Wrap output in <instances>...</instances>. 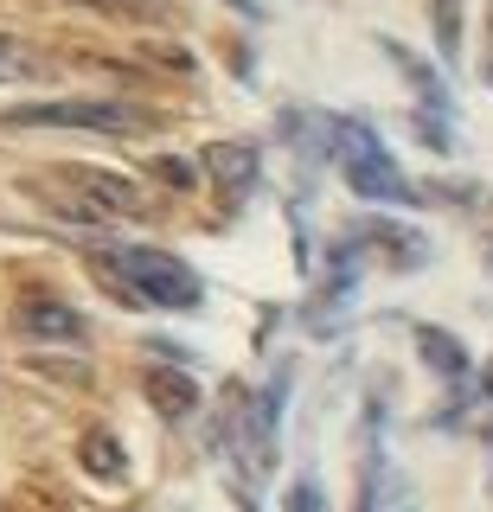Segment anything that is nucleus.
Listing matches in <instances>:
<instances>
[{"mask_svg":"<svg viewBox=\"0 0 493 512\" xmlns=\"http://www.w3.org/2000/svg\"><path fill=\"white\" fill-rule=\"evenodd\" d=\"M429 26H436L442 64H455L461 58V0H429Z\"/></svg>","mask_w":493,"mask_h":512,"instance_id":"obj_13","label":"nucleus"},{"mask_svg":"<svg viewBox=\"0 0 493 512\" xmlns=\"http://www.w3.org/2000/svg\"><path fill=\"white\" fill-rule=\"evenodd\" d=\"M378 45H385V58H391L397 71L410 77V90H417V103H423V109H436V122H449L455 96H449V84L436 77V64H423L417 52H410V45H397V39H378Z\"/></svg>","mask_w":493,"mask_h":512,"instance_id":"obj_7","label":"nucleus"},{"mask_svg":"<svg viewBox=\"0 0 493 512\" xmlns=\"http://www.w3.org/2000/svg\"><path fill=\"white\" fill-rule=\"evenodd\" d=\"M353 244H385L397 269H423L429 263V244L417 231H404V224H385V218H359L353 224Z\"/></svg>","mask_w":493,"mask_h":512,"instance_id":"obj_9","label":"nucleus"},{"mask_svg":"<svg viewBox=\"0 0 493 512\" xmlns=\"http://www.w3.org/2000/svg\"><path fill=\"white\" fill-rule=\"evenodd\" d=\"M487 26H493V0H487ZM481 77L493 84V39H487V64H481Z\"/></svg>","mask_w":493,"mask_h":512,"instance_id":"obj_18","label":"nucleus"},{"mask_svg":"<svg viewBox=\"0 0 493 512\" xmlns=\"http://www.w3.org/2000/svg\"><path fill=\"white\" fill-rule=\"evenodd\" d=\"M474 410H481V436L493 448V359L481 365V384H474Z\"/></svg>","mask_w":493,"mask_h":512,"instance_id":"obj_14","label":"nucleus"},{"mask_svg":"<svg viewBox=\"0 0 493 512\" xmlns=\"http://www.w3.org/2000/svg\"><path fill=\"white\" fill-rule=\"evenodd\" d=\"M289 512H321V487H314V474H301L289 487Z\"/></svg>","mask_w":493,"mask_h":512,"instance_id":"obj_15","label":"nucleus"},{"mask_svg":"<svg viewBox=\"0 0 493 512\" xmlns=\"http://www.w3.org/2000/svg\"><path fill=\"white\" fill-rule=\"evenodd\" d=\"M161 173H167L173 186H193V167H186V160H161Z\"/></svg>","mask_w":493,"mask_h":512,"instance_id":"obj_17","label":"nucleus"},{"mask_svg":"<svg viewBox=\"0 0 493 512\" xmlns=\"http://www.w3.org/2000/svg\"><path fill=\"white\" fill-rule=\"evenodd\" d=\"M205 167H212V180H218L225 199H244L263 173V154L250 148V141H218V148H205Z\"/></svg>","mask_w":493,"mask_h":512,"instance_id":"obj_6","label":"nucleus"},{"mask_svg":"<svg viewBox=\"0 0 493 512\" xmlns=\"http://www.w3.org/2000/svg\"><path fill=\"white\" fill-rule=\"evenodd\" d=\"M417 346H423V365H429V372H436L442 384H449V410H442V429H455V423H461V410H468V378H474L468 346H461L455 333H442V327H417Z\"/></svg>","mask_w":493,"mask_h":512,"instance_id":"obj_5","label":"nucleus"},{"mask_svg":"<svg viewBox=\"0 0 493 512\" xmlns=\"http://www.w3.org/2000/svg\"><path fill=\"white\" fill-rule=\"evenodd\" d=\"M327 160L340 167V180L372 205H429L423 192L410 186V173L391 160V148L378 141V128L359 122V116H327Z\"/></svg>","mask_w":493,"mask_h":512,"instance_id":"obj_2","label":"nucleus"},{"mask_svg":"<svg viewBox=\"0 0 493 512\" xmlns=\"http://www.w3.org/2000/svg\"><path fill=\"white\" fill-rule=\"evenodd\" d=\"M13 128H103V135H122V128H141V109L116 103V96H58V103H20L7 109Z\"/></svg>","mask_w":493,"mask_h":512,"instance_id":"obj_4","label":"nucleus"},{"mask_svg":"<svg viewBox=\"0 0 493 512\" xmlns=\"http://www.w3.org/2000/svg\"><path fill=\"white\" fill-rule=\"evenodd\" d=\"M353 512H417V487L385 448V410H365V455H359V500Z\"/></svg>","mask_w":493,"mask_h":512,"instance_id":"obj_3","label":"nucleus"},{"mask_svg":"<svg viewBox=\"0 0 493 512\" xmlns=\"http://www.w3.org/2000/svg\"><path fill=\"white\" fill-rule=\"evenodd\" d=\"M90 269L97 282H109L129 308H167V314H193L205 301V282L193 263L167 250H148V244H103L90 250Z\"/></svg>","mask_w":493,"mask_h":512,"instance_id":"obj_1","label":"nucleus"},{"mask_svg":"<svg viewBox=\"0 0 493 512\" xmlns=\"http://www.w3.org/2000/svg\"><path fill=\"white\" fill-rule=\"evenodd\" d=\"M65 180L71 186H84V192H97V205H109V212H135V186L129 180H116V173H90V167H65Z\"/></svg>","mask_w":493,"mask_h":512,"instance_id":"obj_11","label":"nucleus"},{"mask_svg":"<svg viewBox=\"0 0 493 512\" xmlns=\"http://www.w3.org/2000/svg\"><path fill=\"white\" fill-rule=\"evenodd\" d=\"M84 468L97 474V480H122V474H129V461H122V442L109 436V429H90V436H84Z\"/></svg>","mask_w":493,"mask_h":512,"instance_id":"obj_12","label":"nucleus"},{"mask_svg":"<svg viewBox=\"0 0 493 512\" xmlns=\"http://www.w3.org/2000/svg\"><path fill=\"white\" fill-rule=\"evenodd\" d=\"M20 327L33 333V340H65V346L84 340V314L65 308V301H45V295L20 301Z\"/></svg>","mask_w":493,"mask_h":512,"instance_id":"obj_8","label":"nucleus"},{"mask_svg":"<svg viewBox=\"0 0 493 512\" xmlns=\"http://www.w3.org/2000/svg\"><path fill=\"white\" fill-rule=\"evenodd\" d=\"M148 404L161 416H193L199 410V384L186 372H148Z\"/></svg>","mask_w":493,"mask_h":512,"instance_id":"obj_10","label":"nucleus"},{"mask_svg":"<svg viewBox=\"0 0 493 512\" xmlns=\"http://www.w3.org/2000/svg\"><path fill=\"white\" fill-rule=\"evenodd\" d=\"M26 64H33V58L20 52V39H7V32H0V77H20Z\"/></svg>","mask_w":493,"mask_h":512,"instance_id":"obj_16","label":"nucleus"}]
</instances>
